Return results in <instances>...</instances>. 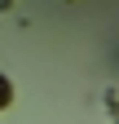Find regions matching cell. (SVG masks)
I'll return each mask as SVG.
<instances>
[{
	"mask_svg": "<svg viewBox=\"0 0 119 124\" xmlns=\"http://www.w3.org/2000/svg\"><path fill=\"white\" fill-rule=\"evenodd\" d=\"M13 102V84H9V75H0V111Z\"/></svg>",
	"mask_w": 119,
	"mask_h": 124,
	"instance_id": "1",
	"label": "cell"
}]
</instances>
